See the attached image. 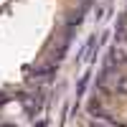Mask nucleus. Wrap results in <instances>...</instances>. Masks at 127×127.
Wrapping results in <instances>:
<instances>
[{"mask_svg": "<svg viewBox=\"0 0 127 127\" xmlns=\"http://www.w3.org/2000/svg\"><path fill=\"white\" fill-rule=\"evenodd\" d=\"M125 64H127V54H125V51H120V48H112V51H109V64H107V66L112 69V66H125Z\"/></svg>", "mask_w": 127, "mask_h": 127, "instance_id": "1", "label": "nucleus"}, {"mask_svg": "<svg viewBox=\"0 0 127 127\" xmlns=\"http://www.w3.org/2000/svg\"><path fill=\"white\" fill-rule=\"evenodd\" d=\"M117 92H120V94H127V76H122V79L117 81Z\"/></svg>", "mask_w": 127, "mask_h": 127, "instance_id": "2", "label": "nucleus"}, {"mask_svg": "<svg viewBox=\"0 0 127 127\" xmlns=\"http://www.w3.org/2000/svg\"><path fill=\"white\" fill-rule=\"evenodd\" d=\"M0 127H15V125H8V122H3V125H0Z\"/></svg>", "mask_w": 127, "mask_h": 127, "instance_id": "3", "label": "nucleus"}]
</instances>
